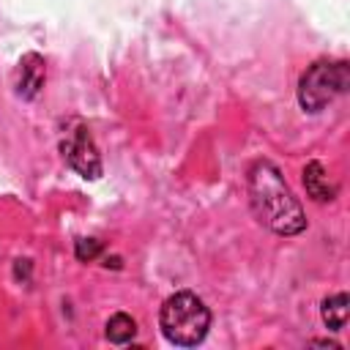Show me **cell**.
Returning <instances> with one entry per match:
<instances>
[{
	"mask_svg": "<svg viewBox=\"0 0 350 350\" xmlns=\"http://www.w3.org/2000/svg\"><path fill=\"white\" fill-rule=\"evenodd\" d=\"M249 205L260 224L276 235H298L306 227L298 197L290 191L279 167L268 159H257L249 167Z\"/></svg>",
	"mask_w": 350,
	"mask_h": 350,
	"instance_id": "cell-1",
	"label": "cell"
},
{
	"mask_svg": "<svg viewBox=\"0 0 350 350\" xmlns=\"http://www.w3.org/2000/svg\"><path fill=\"white\" fill-rule=\"evenodd\" d=\"M159 325L167 342L178 347H194L205 339L211 328V312L194 293H175L164 301L159 312Z\"/></svg>",
	"mask_w": 350,
	"mask_h": 350,
	"instance_id": "cell-2",
	"label": "cell"
},
{
	"mask_svg": "<svg viewBox=\"0 0 350 350\" xmlns=\"http://www.w3.org/2000/svg\"><path fill=\"white\" fill-rule=\"evenodd\" d=\"M350 88V66L345 60H317L298 79V104L306 112L325 109Z\"/></svg>",
	"mask_w": 350,
	"mask_h": 350,
	"instance_id": "cell-3",
	"label": "cell"
},
{
	"mask_svg": "<svg viewBox=\"0 0 350 350\" xmlns=\"http://www.w3.org/2000/svg\"><path fill=\"white\" fill-rule=\"evenodd\" d=\"M63 159L68 161V167H74L82 178H98L101 175V159H98V150L88 134V129H77L63 145Z\"/></svg>",
	"mask_w": 350,
	"mask_h": 350,
	"instance_id": "cell-4",
	"label": "cell"
},
{
	"mask_svg": "<svg viewBox=\"0 0 350 350\" xmlns=\"http://www.w3.org/2000/svg\"><path fill=\"white\" fill-rule=\"evenodd\" d=\"M304 186H306V194L314 200V202H331L339 191V186L328 178L325 167L320 161H309L304 167Z\"/></svg>",
	"mask_w": 350,
	"mask_h": 350,
	"instance_id": "cell-5",
	"label": "cell"
},
{
	"mask_svg": "<svg viewBox=\"0 0 350 350\" xmlns=\"http://www.w3.org/2000/svg\"><path fill=\"white\" fill-rule=\"evenodd\" d=\"M44 85V60L38 55H25L22 63H19V96L25 98H33Z\"/></svg>",
	"mask_w": 350,
	"mask_h": 350,
	"instance_id": "cell-6",
	"label": "cell"
},
{
	"mask_svg": "<svg viewBox=\"0 0 350 350\" xmlns=\"http://www.w3.org/2000/svg\"><path fill=\"white\" fill-rule=\"evenodd\" d=\"M323 323L331 331H342L347 325V295L345 293H334L323 301Z\"/></svg>",
	"mask_w": 350,
	"mask_h": 350,
	"instance_id": "cell-7",
	"label": "cell"
},
{
	"mask_svg": "<svg viewBox=\"0 0 350 350\" xmlns=\"http://www.w3.org/2000/svg\"><path fill=\"white\" fill-rule=\"evenodd\" d=\"M134 334H137V323L126 312H118L107 320V339L112 345H126V342L134 339Z\"/></svg>",
	"mask_w": 350,
	"mask_h": 350,
	"instance_id": "cell-8",
	"label": "cell"
},
{
	"mask_svg": "<svg viewBox=\"0 0 350 350\" xmlns=\"http://www.w3.org/2000/svg\"><path fill=\"white\" fill-rule=\"evenodd\" d=\"M96 254H101V243L96 238H82L77 241V257L79 260H93Z\"/></svg>",
	"mask_w": 350,
	"mask_h": 350,
	"instance_id": "cell-9",
	"label": "cell"
},
{
	"mask_svg": "<svg viewBox=\"0 0 350 350\" xmlns=\"http://www.w3.org/2000/svg\"><path fill=\"white\" fill-rule=\"evenodd\" d=\"M312 345H317V347H334V350H336V347H339V345H336V342H328V339H314V342H312Z\"/></svg>",
	"mask_w": 350,
	"mask_h": 350,
	"instance_id": "cell-10",
	"label": "cell"
}]
</instances>
